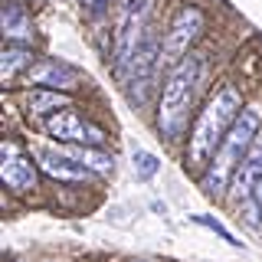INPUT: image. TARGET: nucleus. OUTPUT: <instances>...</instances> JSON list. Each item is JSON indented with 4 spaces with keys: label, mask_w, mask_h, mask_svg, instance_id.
<instances>
[{
    "label": "nucleus",
    "mask_w": 262,
    "mask_h": 262,
    "mask_svg": "<svg viewBox=\"0 0 262 262\" xmlns=\"http://www.w3.org/2000/svg\"><path fill=\"white\" fill-rule=\"evenodd\" d=\"M0 180L7 184V190H13V193H27V190H33V187H36V164H30L13 144H4Z\"/></svg>",
    "instance_id": "nucleus-8"
},
{
    "label": "nucleus",
    "mask_w": 262,
    "mask_h": 262,
    "mask_svg": "<svg viewBox=\"0 0 262 262\" xmlns=\"http://www.w3.org/2000/svg\"><path fill=\"white\" fill-rule=\"evenodd\" d=\"M158 53H161L158 43L147 36L144 43L118 66L121 82H125V92H128V98H131L135 105H144L147 98H151L154 76H158Z\"/></svg>",
    "instance_id": "nucleus-5"
},
{
    "label": "nucleus",
    "mask_w": 262,
    "mask_h": 262,
    "mask_svg": "<svg viewBox=\"0 0 262 262\" xmlns=\"http://www.w3.org/2000/svg\"><path fill=\"white\" fill-rule=\"evenodd\" d=\"M33 4H43V0H33Z\"/></svg>",
    "instance_id": "nucleus-18"
},
{
    "label": "nucleus",
    "mask_w": 262,
    "mask_h": 262,
    "mask_svg": "<svg viewBox=\"0 0 262 262\" xmlns=\"http://www.w3.org/2000/svg\"><path fill=\"white\" fill-rule=\"evenodd\" d=\"M243 115V98L233 85H223L216 95L200 108L190 131V144H187V161L190 167H200L203 161H213V154L220 151L223 138L229 135V128L236 125V118Z\"/></svg>",
    "instance_id": "nucleus-1"
},
{
    "label": "nucleus",
    "mask_w": 262,
    "mask_h": 262,
    "mask_svg": "<svg viewBox=\"0 0 262 262\" xmlns=\"http://www.w3.org/2000/svg\"><path fill=\"white\" fill-rule=\"evenodd\" d=\"M193 223H200V226L213 229V233H216L220 239H223V243H229V246H236V249H239V246H243L239 239H236V236H229V229H226L223 223H220L216 216H210V213H196V216H193Z\"/></svg>",
    "instance_id": "nucleus-15"
},
{
    "label": "nucleus",
    "mask_w": 262,
    "mask_h": 262,
    "mask_svg": "<svg viewBox=\"0 0 262 262\" xmlns=\"http://www.w3.org/2000/svg\"><path fill=\"white\" fill-rule=\"evenodd\" d=\"M30 82H33V85H43V89H56V92H62V89H72L79 82V72L69 69V66L59 62V59H43L36 69L30 72Z\"/></svg>",
    "instance_id": "nucleus-10"
},
{
    "label": "nucleus",
    "mask_w": 262,
    "mask_h": 262,
    "mask_svg": "<svg viewBox=\"0 0 262 262\" xmlns=\"http://www.w3.org/2000/svg\"><path fill=\"white\" fill-rule=\"evenodd\" d=\"M33 62V49L30 46H7L0 53V79L13 82L16 72H27V66Z\"/></svg>",
    "instance_id": "nucleus-12"
},
{
    "label": "nucleus",
    "mask_w": 262,
    "mask_h": 262,
    "mask_svg": "<svg viewBox=\"0 0 262 262\" xmlns=\"http://www.w3.org/2000/svg\"><path fill=\"white\" fill-rule=\"evenodd\" d=\"M229 200L249 229H262V141L252 144L239 174L229 187Z\"/></svg>",
    "instance_id": "nucleus-4"
},
{
    "label": "nucleus",
    "mask_w": 262,
    "mask_h": 262,
    "mask_svg": "<svg viewBox=\"0 0 262 262\" xmlns=\"http://www.w3.org/2000/svg\"><path fill=\"white\" fill-rule=\"evenodd\" d=\"M200 30H203V13L196 10V7H184V10L174 16L170 30H167V39H164V53L174 56V59H184L187 49H190V43H193L196 36H200Z\"/></svg>",
    "instance_id": "nucleus-7"
},
{
    "label": "nucleus",
    "mask_w": 262,
    "mask_h": 262,
    "mask_svg": "<svg viewBox=\"0 0 262 262\" xmlns=\"http://www.w3.org/2000/svg\"><path fill=\"white\" fill-rule=\"evenodd\" d=\"M138 262H147V259H138Z\"/></svg>",
    "instance_id": "nucleus-19"
},
{
    "label": "nucleus",
    "mask_w": 262,
    "mask_h": 262,
    "mask_svg": "<svg viewBox=\"0 0 262 262\" xmlns=\"http://www.w3.org/2000/svg\"><path fill=\"white\" fill-rule=\"evenodd\" d=\"M39 170L49 174L53 180H59V184H92L95 180V174L85 167V164H79L76 158L59 154V151H43L39 154Z\"/></svg>",
    "instance_id": "nucleus-9"
},
{
    "label": "nucleus",
    "mask_w": 262,
    "mask_h": 262,
    "mask_svg": "<svg viewBox=\"0 0 262 262\" xmlns=\"http://www.w3.org/2000/svg\"><path fill=\"white\" fill-rule=\"evenodd\" d=\"M4 36H7V39H20L23 46L33 39V23H30V16H27V10H20L13 0H7V7H4Z\"/></svg>",
    "instance_id": "nucleus-11"
},
{
    "label": "nucleus",
    "mask_w": 262,
    "mask_h": 262,
    "mask_svg": "<svg viewBox=\"0 0 262 262\" xmlns=\"http://www.w3.org/2000/svg\"><path fill=\"white\" fill-rule=\"evenodd\" d=\"M46 131L59 141H69V144H79V147H98L105 141V131L98 125H89L79 112L66 108V112H56L46 118Z\"/></svg>",
    "instance_id": "nucleus-6"
},
{
    "label": "nucleus",
    "mask_w": 262,
    "mask_h": 262,
    "mask_svg": "<svg viewBox=\"0 0 262 262\" xmlns=\"http://www.w3.org/2000/svg\"><path fill=\"white\" fill-rule=\"evenodd\" d=\"M27 105L33 112H49V115H56V112H66L72 105V98L66 95V92H56V89H36V92H30L27 95Z\"/></svg>",
    "instance_id": "nucleus-13"
},
{
    "label": "nucleus",
    "mask_w": 262,
    "mask_h": 262,
    "mask_svg": "<svg viewBox=\"0 0 262 262\" xmlns=\"http://www.w3.org/2000/svg\"><path fill=\"white\" fill-rule=\"evenodd\" d=\"M259 121H262V112L259 108H243V115L236 118V125L229 128V135L223 138L220 151L213 154V164L203 177V190L207 196L220 200L226 193V187H233L236 174H239L243 161L249 158L252 144H256V131H259Z\"/></svg>",
    "instance_id": "nucleus-2"
},
{
    "label": "nucleus",
    "mask_w": 262,
    "mask_h": 262,
    "mask_svg": "<svg viewBox=\"0 0 262 262\" xmlns=\"http://www.w3.org/2000/svg\"><path fill=\"white\" fill-rule=\"evenodd\" d=\"M105 4H108V0H82V7H85V10H92V13H102Z\"/></svg>",
    "instance_id": "nucleus-17"
},
{
    "label": "nucleus",
    "mask_w": 262,
    "mask_h": 262,
    "mask_svg": "<svg viewBox=\"0 0 262 262\" xmlns=\"http://www.w3.org/2000/svg\"><path fill=\"white\" fill-rule=\"evenodd\" d=\"M76 161L85 164L92 174H112V167H115L112 154H108V151H98V147H79Z\"/></svg>",
    "instance_id": "nucleus-14"
},
{
    "label": "nucleus",
    "mask_w": 262,
    "mask_h": 262,
    "mask_svg": "<svg viewBox=\"0 0 262 262\" xmlns=\"http://www.w3.org/2000/svg\"><path fill=\"white\" fill-rule=\"evenodd\" d=\"M200 76H203V59L200 56H184L170 69V76L164 79V92H161V105H158V128L167 141H174L184 131L187 118H190L196 89H200Z\"/></svg>",
    "instance_id": "nucleus-3"
},
{
    "label": "nucleus",
    "mask_w": 262,
    "mask_h": 262,
    "mask_svg": "<svg viewBox=\"0 0 262 262\" xmlns=\"http://www.w3.org/2000/svg\"><path fill=\"white\" fill-rule=\"evenodd\" d=\"M131 161H135L138 174H141L144 180H151V177H154V174H158V170H161V161L154 158L151 151H141V147H138V151H135V158H131Z\"/></svg>",
    "instance_id": "nucleus-16"
}]
</instances>
